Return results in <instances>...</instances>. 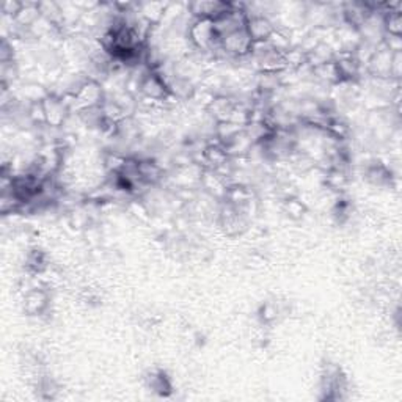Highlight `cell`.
Instances as JSON below:
<instances>
[{
	"label": "cell",
	"mask_w": 402,
	"mask_h": 402,
	"mask_svg": "<svg viewBox=\"0 0 402 402\" xmlns=\"http://www.w3.org/2000/svg\"><path fill=\"white\" fill-rule=\"evenodd\" d=\"M49 294L44 291L43 288L36 286L31 291L24 293V299H22V307L28 316H41L49 307Z\"/></svg>",
	"instance_id": "4"
},
{
	"label": "cell",
	"mask_w": 402,
	"mask_h": 402,
	"mask_svg": "<svg viewBox=\"0 0 402 402\" xmlns=\"http://www.w3.org/2000/svg\"><path fill=\"white\" fill-rule=\"evenodd\" d=\"M188 40L193 49L198 52H203V54L212 52L220 43V38H219L217 32H215V26H214L212 19H193L192 18L189 31H188Z\"/></svg>",
	"instance_id": "1"
},
{
	"label": "cell",
	"mask_w": 402,
	"mask_h": 402,
	"mask_svg": "<svg viewBox=\"0 0 402 402\" xmlns=\"http://www.w3.org/2000/svg\"><path fill=\"white\" fill-rule=\"evenodd\" d=\"M283 211H285V214L289 219L300 220L305 217L308 207L303 203V201H300L299 198L293 195V197H286L285 201H283Z\"/></svg>",
	"instance_id": "6"
},
{
	"label": "cell",
	"mask_w": 402,
	"mask_h": 402,
	"mask_svg": "<svg viewBox=\"0 0 402 402\" xmlns=\"http://www.w3.org/2000/svg\"><path fill=\"white\" fill-rule=\"evenodd\" d=\"M167 6L168 4H163V2L137 4V13L148 22V24L156 27V26H161L163 18H165Z\"/></svg>",
	"instance_id": "5"
},
{
	"label": "cell",
	"mask_w": 402,
	"mask_h": 402,
	"mask_svg": "<svg viewBox=\"0 0 402 402\" xmlns=\"http://www.w3.org/2000/svg\"><path fill=\"white\" fill-rule=\"evenodd\" d=\"M43 106H44V114H46L48 128H62L71 115L68 104L65 102L62 96L54 93H49L46 98L43 99Z\"/></svg>",
	"instance_id": "2"
},
{
	"label": "cell",
	"mask_w": 402,
	"mask_h": 402,
	"mask_svg": "<svg viewBox=\"0 0 402 402\" xmlns=\"http://www.w3.org/2000/svg\"><path fill=\"white\" fill-rule=\"evenodd\" d=\"M275 28H277L275 22L271 18L261 16V14H256V16H249L247 24H245V31H247L253 43L267 41L269 40V36L273 33Z\"/></svg>",
	"instance_id": "3"
}]
</instances>
